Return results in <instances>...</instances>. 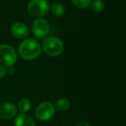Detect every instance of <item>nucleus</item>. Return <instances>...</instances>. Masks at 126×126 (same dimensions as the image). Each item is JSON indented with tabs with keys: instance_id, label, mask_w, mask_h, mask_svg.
I'll return each mask as SVG.
<instances>
[{
	"instance_id": "nucleus-1",
	"label": "nucleus",
	"mask_w": 126,
	"mask_h": 126,
	"mask_svg": "<svg viewBox=\"0 0 126 126\" xmlns=\"http://www.w3.org/2000/svg\"><path fill=\"white\" fill-rule=\"evenodd\" d=\"M42 46L35 39L25 38L18 46L19 55L25 61H33L40 56Z\"/></svg>"
},
{
	"instance_id": "nucleus-2",
	"label": "nucleus",
	"mask_w": 126,
	"mask_h": 126,
	"mask_svg": "<svg viewBox=\"0 0 126 126\" xmlns=\"http://www.w3.org/2000/svg\"><path fill=\"white\" fill-rule=\"evenodd\" d=\"M42 50L47 55L56 57L62 54L64 50V44L60 38L55 36H47L42 43Z\"/></svg>"
},
{
	"instance_id": "nucleus-3",
	"label": "nucleus",
	"mask_w": 126,
	"mask_h": 126,
	"mask_svg": "<svg viewBox=\"0 0 126 126\" xmlns=\"http://www.w3.org/2000/svg\"><path fill=\"white\" fill-rule=\"evenodd\" d=\"M54 105L50 101L41 102L35 110V117L41 122H47L50 120L55 114Z\"/></svg>"
},
{
	"instance_id": "nucleus-4",
	"label": "nucleus",
	"mask_w": 126,
	"mask_h": 126,
	"mask_svg": "<svg viewBox=\"0 0 126 126\" xmlns=\"http://www.w3.org/2000/svg\"><path fill=\"white\" fill-rule=\"evenodd\" d=\"M17 61V54L9 44L0 45V64L5 67H12Z\"/></svg>"
},
{
	"instance_id": "nucleus-5",
	"label": "nucleus",
	"mask_w": 126,
	"mask_h": 126,
	"mask_svg": "<svg viewBox=\"0 0 126 126\" xmlns=\"http://www.w3.org/2000/svg\"><path fill=\"white\" fill-rule=\"evenodd\" d=\"M48 2L47 0H30L27 4V11L32 16L40 18L48 13L49 11Z\"/></svg>"
},
{
	"instance_id": "nucleus-6",
	"label": "nucleus",
	"mask_w": 126,
	"mask_h": 126,
	"mask_svg": "<svg viewBox=\"0 0 126 126\" xmlns=\"http://www.w3.org/2000/svg\"><path fill=\"white\" fill-rule=\"evenodd\" d=\"M32 32L37 39H44L48 35L50 26L48 22L43 17L36 18L32 23Z\"/></svg>"
},
{
	"instance_id": "nucleus-7",
	"label": "nucleus",
	"mask_w": 126,
	"mask_h": 126,
	"mask_svg": "<svg viewBox=\"0 0 126 126\" xmlns=\"http://www.w3.org/2000/svg\"><path fill=\"white\" fill-rule=\"evenodd\" d=\"M29 28L22 22H15L11 26V33L15 38L23 40L29 35Z\"/></svg>"
},
{
	"instance_id": "nucleus-8",
	"label": "nucleus",
	"mask_w": 126,
	"mask_h": 126,
	"mask_svg": "<svg viewBox=\"0 0 126 126\" xmlns=\"http://www.w3.org/2000/svg\"><path fill=\"white\" fill-rule=\"evenodd\" d=\"M17 113V108L13 103L4 102L0 105V118L9 120L15 117Z\"/></svg>"
},
{
	"instance_id": "nucleus-9",
	"label": "nucleus",
	"mask_w": 126,
	"mask_h": 126,
	"mask_svg": "<svg viewBox=\"0 0 126 126\" xmlns=\"http://www.w3.org/2000/svg\"><path fill=\"white\" fill-rule=\"evenodd\" d=\"M15 126H36L33 117L26 113H20L16 115L14 120Z\"/></svg>"
},
{
	"instance_id": "nucleus-10",
	"label": "nucleus",
	"mask_w": 126,
	"mask_h": 126,
	"mask_svg": "<svg viewBox=\"0 0 126 126\" xmlns=\"http://www.w3.org/2000/svg\"><path fill=\"white\" fill-rule=\"evenodd\" d=\"M49 11H51V13L54 16H56V17H61V16H63L65 15L66 7L61 3L56 2L51 4L50 8H49Z\"/></svg>"
},
{
	"instance_id": "nucleus-11",
	"label": "nucleus",
	"mask_w": 126,
	"mask_h": 126,
	"mask_svg": "<svg viewBox=\"0 0 126 126\" xmlns=\"http://www.w3.org/2000/svg\"><path fill=\"white\" fill-rule=\"evenodd\" d=\"M54 107H55V110H59V111H61V112L67 111V110L70 108V101L66 98H59V99L56 101L55 105H54Z\"/></svg>"
},
{
	"instance_id": "nucleus-12",
	"label": "nucleus",
	"mask_w": 126,
	"mask_h": 126,
	"mask_svg": "<svg viewBox=\"0 0 126 126\" xmlns=\"http://www.w3.org/2000/svg\"><path fill=\"white\" fill-rule=\"evenodd\" d=\"M32 103L29 98H22L19 100L16 108L21 111V113H27L31 109Z\"/></svg>"
},
{
	"instance_id": "nucleus-13",
	"label": "nucleus",
	"mask_w": 126,
	"mask_h": 126,
	"mask_svg": "<svg viewBox=\"0 0 126 126\" xmlns=\"http://www.w3.org/2000/svg\"><path fill=\"white\" fill-rule=\"evenodd\" d=\"M90 6H91L92 10H93L94 12H97V13L102 12L105 8V3L103 2V0H93L91 2Z\"/></svg>"
},
{
	"instance_id": "nucleus-14",
	"label": "nucleus",
	"mask_w": 126,
	"mask_h": 126,
	"mask_svg": "<svg viewBox=\"0 0 126 126\" xmlns=\"http://www.w3.org/2000/svg\"><path fill=\"white\" fill-rule=\"evenodd\" d=\"M92 0H72V3L79 9H86L90 6Z\"/></svg>"
},
{
	"instance_id": "nucleus-15",
	"label": "nucleus",
	"mask_w": 126,
	"mask_h": 126,
	"mask_svg": "<svg viewBox=\"0 0 126 126\" xmlns=\"http://www.w3.org/2000/svg\"><path fill=\"white\" fill-rule=\"evenodd\" d=\"M6 74H7V69H6V67L0 64V79H4L6 76Z\"/></svg>"
},
{
	"instance_id": "nucleus-16",
	"label": "nucleus",
	"mask_w": 126,
	"mask_h": 126,
	"mask_svg": "<svg viewBox=\"0 0 126 126\" xmlns=\"http://www.w3.org/2000/svg\"><path fill=\"white\" fill-rule=\"evenodd\" d=\"M76 126H92L91 124H90L88 121L86 120H81L76 124Z\"/></svg>"
},
{
	"instance_id": "nucleus-17",
	"label": "nucleus",
	"mask_w": 126,
	"mask_h": 126,
	"mask_svg": "<svg viewBox=\"0 0 126 126\" xmlns=\"http://www.w3.org/2000/svg\"><path fill=\"white\" fill-rule=\"evenodd\" d=\"M15 73V68H14V66H12V67H9L7 69V74H9L10 75H12V74H14Z\"/></svg>"
}]
</instances>
